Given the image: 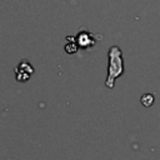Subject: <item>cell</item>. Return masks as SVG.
Listing matches in <instances>:
<instances>
[{
    "mask_svg": "<svg viewBox=\"0 0 160 160\" xmlns=\"http://www.w3.org/2000/svg\"><path fill=\"white\" fill-rule=\"evenodd\" d=\"M109 66H108V78L105 80V86L112 89L115 86V80L124 74V60L122 51L119 46L114 45L109 49Z\"/></svg>",
    "mask_w": 160,
    "mask_h": 160,
    "instance_id": "cell-1",
    "label": "cell"
},
{
    "mask_svg": "<svg viewBox=\"0 0 160 160\" xmlns=\"http://www.w3.org/2000/svg\"><path fill=\"white\" fill-rule=\"evenodd\" d=\"M76 40H78V46L84 48V49L91 48V46H94L95 42H96L95 35H92L91 32H88V31H81V32H79L78 36H76Z\"/></svg>",
    "mask_w": 160,
    "mask_h": 160,
    "instance_id": "cell-2",
    "label": "cell"
},
{
    "mask_svg": "<svg viewBox=\"0 0 160 160\" xmlns=\"http://www.w3.org/2000/svg\"><path fill=\"white\" fill-rule=\"evenodd\" d=\"M154 101H155V98H154V95L150 94V92H146V94L141 95V98H140V102H141L142 106H145V108H150V106L154 104Z\"/></svg>",
    "mask_w": 160,
    "mask_h": 160,
    "instance_id": "cell-3",
    "label": "cell"
},
{
    "mask_svg": "<svg viewBox=\"0 0 160 160\" xmlns=\"http://www.w3.org/2000/svg\"><path fill=\"white\" fill-rule=\"evenodd\" d=\"M66 40H69V41H71L70 44H68L66 46H65V50H66V52H69V54H74V52H76L78 51V44H75V38H66Z\"/></svg>",
    "mask_w": 160,
    "mask_h": 160,
    "instance_id": "cell-4",
    "label": "cell"
}]
</instances>
